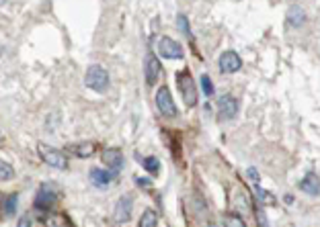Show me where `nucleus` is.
<instances>
[{"label": "nucleus", "instance_id": "obj_15", "mask_svg": "<svg viewBox=\"0 0 320 227\" xmlns=\"http://www.w3.org/2000/svg\"><path fill=\"white\" fill-rule=\"evenodd\" d=\"M68 150L74 155H78V158H91V155L95 153V146L93 144H76V146H70Z\"/></svg>", "mask_w": 320, "mask_h": 227}, {"label": "nucleus", "instance_id": "obj_20", "mask_svg": "<svg viewBox=\"0 0 320 227\" xmlns=\"http://www.w3.org/2000/svg\"><path fill=\"white\" fill-rule=\"evenodd\" d=\"M14 178V170L10 164H6L4 160H0V180H12Z\"/></svg>", "mask_w": 320, "mask_h": 227}, {"label": "nucleus", "instance_id": "obj_4", "mask_svg": "<svg viewBox=\"0 0 320 227\" xmlns=\"http://www.w3.org/2000/svg\"><path fill=\"white\" fill-rule=\"evenodd\" d=\"M156 107H158V111L164 117H175L177 115V107H175V102H173L171 90H168L166 86H160L158 92H156Z\"/></svg>", "mask_w": 320, "mask_h": 227}, {"label": "nucleus", "instance_id": "obj_9", "mask_svg": "<svg viewBox=\"0 0 320 227\" xmlns=\"http://www.w3.org/2000/svg\"><path fill=\"white\" fill-rule=\"evenodd\" d=\"M54 203H56V193L54 190H49L47 186H43L37 193V197H35V207L41 209V211H49V209L54 207Z\"/></svg>", "mask_w": 320, "mask_h": 227}, {"label": "nucleus", "instance_id": "obj_16", "mask_svg": "<svg viewBox=\"0 0 320 227\" xmlns=\"http://www.w3.org/2000/svg\"><path fill=\"white\" fill-rule=\"evenodd\" d=\"M14 211H16V195H8L2 207H0V213H2V217H12Z\"/></svg>", "mask_w": 320, "mask_h": 227}, {"label": "nucleus", "instance_id": "obj_3", "mask_svg": "<svg viewBox=\"0 0 320 227\" xmlns=\"http://www.w3.org/2000/svg\"><path fill=\"white\" fill-rule=\"evenodd\" d=\"M179 88H181L185 104H187V107H195L197 104V88H195V82H193L189 72L179 74Z\"/></svg>", "mask_w": 320, "mask_h": 227}, {"label": "nucleus", "instance_id": "obj_22", "mask_svg": "<svg viewBox=\"0 0 320 227\" xmlns=\"http://www.w3.org/2000/svg\"><path fill=\"white\" fill-rule=\"evenodd\" d=\"M142 166H144L148 172H152V174H156V172L160 170V162H158V158H154V155H150V158H146V160L142 162Z\"/></svg>", "mask_w": 320, "mask_h": 227}, {"label": "nucleus", "instance_id": "obj_18", "mask_svg": "<svg viewBox=\"0 0 320 227\" xmlns=\"http://www.w3.org/2000/svg\"><path fill=\"white\" fill-rule=\"evenodd\" d=\"M45 225L47 227H72V223L66 219L64 215H58V213H54V215H47L45 217Z\"/></svg>", "mask_w": 320, "mask_h": 227}, {"label": "nucleus", "instance_id": "obj_26", "mask_svg": "<svg viewBox=\"0 0 320 227\" xmlns=\"http://www.w3.org/2000/svg\"><path fill=\"white\" fill-rule=\"evenodd\" d=\"M257 217H259V223H261V227H269V225H267V219H265V213H263V211H259V213H257Z\"/></svg>", "mask_w": 320, "mask_h": 227}, {"label": "nucleus", "instance_id": "obj_10", "mask_svg": "<svg viewBox=\"0 0 320 227\" xmlns=\"http://www.w3.org/2000/svg\"><path fill=\"white\" fill-rule=\"evenodd\" d=\"M131 217V197H121L115 207V221L125 223Z\"/></svg>", "mask_w": 320, "mask_h": 227}, {"label": "nucleus", "instance_id": "obj_25", "mask_svg": "<svg viewBox=\"0 0 320 227\" xmlns=\"http://www.w3.org/2000/svg\"><path fill=\"white\" fill-rule=\"evenodd\" d=\"M246 174H248V178H250L252 182H259V180H261V178H259L257 168H248V170H246Z\"/></svg>", "mask_w": 320, "mask_h": 227}, {"label": "nucleus", "instance_id": "obj_5", "mask_svg": "<svg viewBox=\"0 0 320 227\" xmlns=\"http://www.w3.org/2000/svg\"><path fill=\"white\" fill-rule=\"evenodd\" d=\"M158 51H160V56L166 58V60H181V58L185 56L181 43L175 41V39H171V37H162V39H160Z\"/></svg>", "mask_w": 320, "mask_h": 227}, {"label": "nucleus", "instance_id": "obj_14", "mask_svg": "<svg viewBox=\"0 0 320 227\" xmlns=\"http://www.w3.org/2000/svg\"><path fill=\"white\" fill-rule=\"evenodd\" d=\"M91 180H93V184H97V186H107V184H111V180H113V174L101 170V168H93V170H91Z\"/></svg>", "mask_w": 320, "mask_h": 227}, {"label": "nucleus", "instance_id": "obj_8", "mask_svg": "<svg viewBox=\"0 0 320 227\" xmlns=\"http://www.w3.org/2000/svg\"><path fill=\"white\" fill-rule=\"evenodd\" d=\"M103 162H105V166L111 170V174L117 172V170H121V168H123V153H121V150L107 148V150L103 151Z\"/></svg>", "mask_w": 320, "mask_h": 227}, {"label": "nucleus", "instance_id": "obj_11", "mask_svg": "<svg viewBox=\"0 0 320 227\" xmlns=\"http://www.w3.org/2000/svg\"><path fill=\"white\" fill-rule=\"evenodd\" d=\"M158 76H160V62L154 54H148L146 56V80H148V84L156 82Z\"/></svg>", "mask_w": 320, "mask_h": 227}, {"label": "nucleus", "instance_id": "obj_7", "mask_svg": "<svg viewBox=\"0 0 320 227\" xmlns=\"http://www.w3.org/2000/svg\"><path fill=\"white\" fill-rule=\"evenodd\" d=\"M240 66H242V60H240V56L236 54V51H224V54L220 56V70L224 74L238 72Z\"/></svg>", "mask_w": 320, "mask_h": 227}, {"label": "nucleus", "instance_id": "obj_17", "mask_svg": "<svg viewBox=\"0 0 320 227\" xmlns=\"http://www.w3.org/2000/svg\"><path fill=\"white\" fill-rule=\"evenodd\" d=\"M158 225V215L152 209H146L144 215L140 217V225L138 227H156Z\"/></svg>", "mask_w": 320, "mask_h": 227}, {"label": "nucleus", "instance_id": "obj_6", "mask_svg": "<svg viewBox=\"0 0 320 227\" xmlns=\"http://www.w3.org/2000/svg\"><path fill=\"white\" fill-rule=\"evenodd\" d=\"M238 113V102L234 96L230 94H224L220 100H217V117H220L222 121H230L234 119Z\"/></svg>", "mask_w": 320, "mask_h": 227}, {"label": "nucleus", "instance_id": "obj_2", "mask_svg": "<svg viewBox=\"0 0 320 227\" xmlns=\"http://www.w3.org/2000/svg\"><path fill=\"white\" fill-rule=\"evenodd\" d=\"M37 151L43 158V162H47L52 168H58V170H66L68 168V158L56 148H49L47 144H39L37 146Z\"/></svg>", "mask_w": 320, "mask_h": 227}, {"label": "nucleus", "instance_id": "obj_1", "mask_svg": "<svg viewBox=\"0 0 320 227\" xmlns=\"http://www.w3.org/2000/svg\"><path fill=\"white\" fill-rule=\"evenodd\" d=\"M84 84L93 88L95 92H105L109 88V72L101 66H91L87 70V76H84Z\"/></svg>", "mask_w": 320, "mask_h": 227}, {"label": "nucleus", "instance_id": "obj_24", "mask_svg": "<svg viewBox=\"0 0 320 227\" xmlns=\"http://www.w3.org/2000/svg\"><path fill=\"white\" fill-rule=\"evenodd\" d=\"M179 27H181L183 33H187V35L191 33L189 31V21H187V16H185V14H179Z\"/></svg>", "mask_w": 320, "mask_h": 227}, {"label": "nucleus", "instance_id": "obj_23", "mask_svg": "<svg viewBox=\"0 0 320 227\" xmlns=\"http://www.w3.org/2000/svg\"><path fill=\"white\" fill-rule=\"evenodd\" d=\"M201 88H204V94H206V96H212V94H213V84H212L210 76H201Z\"/></svg>", "mask_w": 320, "mask_h": 227}, {"label": "nucleus", "instance_id": "obj_21", "mask_svg": "<svg viewBox=\"0 0 320 227\" xmlns=\"http://www.w3.org/2000/svg\"><path fill=\"white\" fill-rule=\"evenodd\" d=\"M255 197L263 203V205H273L275 203V199H273V195L271 193H269V190H263V188H255Z\"/></svg>", "mask_w": 320, "mask_h": 227}, {"label": "nucleus", "instance_id": "obj_27", "mask_svg": "<svg viewBox=\"0 0 320 227\" xmlns=\"http://www.w3.org/2000/svg\"><path fill=\"white\" fill-rule=\"evenodd\" d=\"M19 227H31V219H29V217H23V219L19 221Z\"/></svg>", "mask_w": 320, "mask_h": 227}, {"label": "nucleus", "instance_id": "obj_19", "mask_svg": "<svg viewBox=\"0 0 320 227\" xmlns=\"http://www.w3.org/2000/svg\"><path fill=\"white\" fill-rule=\"evenodd\" d=\"M224 227H246V223L242 221L240 215L228 213V215H224Z\"/></svg>", "mask_w": 320, "mask_h": 227}, {"label": "nucleus", "instance_id": "obj_12", "mask_svg": "<svg viewBox=\"0 0 320 227\" xmlns=\"http://www.w3.org/2000/svg\"><path fill=\"white\" fill-rule=\"evenodd\" d=\"M288 25L292 27V29H300L302 25H304V21H306V12H304V8L302 6H290V10H288Z\"/></svg>", "mask_w": 320, "mask_h": 227}, {"label": "nucleus", "instance_id": "obj_13", "mask_svg": "<svg viewBox=\"0 0 320 227\" xmlns=\"http://www.w3.org/2000/svg\"><path fill=\"white\" fill-rule=\"evenodd\" d=\"M300 188L304 190V193H308V195L316 197V195H318V190H320V184H318V176H316L314 172H308V174H306V178L300 182Z\"/></svg>", "mask_w": 320, "mask_h": 227}, {"label": "nucleus", "instance_id": "obj_28", "mask_svg": "<svg viewBox=\"0 0 320 227\" xmlns=\"http://www.w3.org/2000/svg\"><path fill=\"white\" fill-rule=\"evenodd\" d=\"M136 184H142V186H146V184H150V180H148V178H136Z\"/></svg>", "mask_w": 320, "mask_h": 227}]
</instances>
